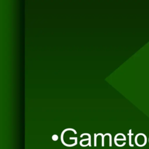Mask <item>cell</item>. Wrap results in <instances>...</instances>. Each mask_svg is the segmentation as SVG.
<instances>
[{
	"label": "cell",
	"mask_w": 149,
	"mask_h": 149,
	"mask_svg": "<svg viewBox=\"0 0 149 149\" xmlns=\"http://www.w3.org/2000/svg\"><path fill=\"white\" fill-rule=\"evenodd\" d=\"M83 136H88L89 140H88V146H89V147H91V136H90V134L89 133H83V134H81V136H80V137H82Z\"/></svg>",
	"instance_id": "obj_1"
},
{
	"label": "cell",
	"mask_w": 149,
	"mask_h": 149,
	"mask_svg": "<svg viewBox=\"0 0 149 149\" xmlns=\"http://www.w3.org/2000/svg\"><path fill=\"white\" fill-rule=\"evenodd\" d=\"M98 136H99V135H100V136H101V138H102V144H101V146L102 147H104V137L105 136H107V134L106 133V134H105L104 135V134H102V133H98V134H97Z\"/></svg>",
	"instance_id": "obj_2"
},
{
	"label": "cell",
	"mask_w": 149,
	"mask_h": 149,
	"mask_svg": "<svg viewBox=\"0 0 149 149\" xmlns=\"http://www.w3.org/2000/svg\"><path fill=\"white\" fill-rule=\"evenodd\" d=\"M52 140L54 141H56L58 140V136L56 134H54L52 136Z\"/></svg>",
	"instance_id": "obj_3"
},
{
	"label": "cell",
	"mask_w": 149,
	"mask_h": 149,
	"mask_svg": "<svg viewBox=\"0 0 149 149\" xmlns=\"http://www.w3.org/2000/svg\"><path fill=\"white\" fill-rule=\"evenodd\" d=\"M98 136V135L97 134H94V147H96L97 146V140H96V139H97V137Z\"/></svg>",
	"instance_id": "obj_4"
}]
</instances>
